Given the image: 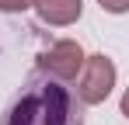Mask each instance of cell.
<instances>
[{"label":"cell","mask_w":129,"mask_h":125,"mask_svg":"<svg viewBox=\"0 0 129 125\" xmlns=\"http://www.w3.org/2000/svg\"><path fill=\"white\" fill-rule=\"evenodd\" d=\"M7 125H70V94L59 83H42L11 108Z\"/></svg>","instance_id":"obj_1"},{"label":"cell","mask_w":129,"mask_h":125,"mask_svg":"<svg viewBox=\"0 0 129 125\" xmlns=\"http://www.w3.org/2000/svg\"><path fill=\"white\" fill-rule=\"evenodd\" d=\"M115 77H119V70H115V62L108 59L105 52L84 56L80 83H77L80 101H84V104H101V101H108V94H112V87H115Z\"/></svg>","instance_id":"obj_2"},{"label":"cell","mask_w":129,"mask_h":125,"mask_svg":"<svg viewBox=\"0 0 129 125\" xmlns=\"http://www.w3.org/2000/svg\"><path fill=\"white\" fill-rule=\"evenodd\" d=\"M28 7H31V0H0V11L4 14H21Z\"/></svg>","instance_id":"obj_5"},{"label":"cell","mask_w":129,"mask_h":125,"mask_svg":"<svg viewBox=\"0 0 129 125\" xmlns=\"http://www.w3.org/2000/svg\"><path fill=\"white\" fill-rule=\"evenodd\" d=\"M119 108H122V115L129 118V87H126V94H122V104H119Z\"/></svg>","instance_id":"obj_7"},{"label":"cell","mask_w":129,"mask_h":125,"mask_svg":"<svg viewBox=\"0 0 129 125\" xmlns=\"http://www.w3.org/2000/svg\"><path fill=\"white\" fill-rule=\"evenodd\" d=\"M101 4V11H108V14H126L129 11V0H98Z\"/></svg>","instance_id":"obj_6"},{"label":"cell","mask_w":129,"mask_h":125,"mask_svg":"<svg viewBox=\"0 0 129 125\" xmlns=\"http://www.w3.org/2000/svg\"><path fill=\"white\" fill-rule=\"evenodd\" d=\"M80 66H84V49H80V42H73V38L56 42V45H49L39 56V70L49 73L52 80H77Z\"/></svg>","instance_id":"obj_3"},{"label":"cell","mask_w":129,"mask_h":125,"mask_svg":"<svg viewBox=\"0 0 129 125\" xmlns=\"http://www.w3.org/2000/svg\"><path fill=\"white\" fill-rule=\"evenodd\" d=\"M31 7L52 28H66L84 14V0H31Z\"/></svg>","instance_id":"obj_4"}]
</instances>
